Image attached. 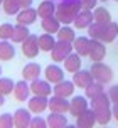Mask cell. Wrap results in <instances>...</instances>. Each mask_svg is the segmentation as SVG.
<instances>
[{"instance_id":"obj_1","label":"cell","mask_w":118,"mask_h":128,"mask_svg":"<svg viewBox=\"0 0 118 128\" xmlns=\"http://www.w3.org/2000/svg\"><path fill=\"white\" fill-rule=\"evenodd\" d=\"M83 10V5L79 0H61L59 4H56V17L62 26H71L76 15Z\"/></svg>"},{"instance_id":"obj_2","label":"cell","mask_w":118,"mask_h":128,"mask_svg":"<svg viewBox=\"0 0 118 128\" xmlns=\"http://www.w3.org/2000/svg\"><path fill=\"white\" fill-rule=\"evenodd\" d=\"M91 74L93 78H94V81H98V83L101 84H106V83H110L113 79V71L112 68L108 66V64H105L103 61H100V62H93L91 66Z\"/></svg>"},{"instance_id":"obj_3","label":"cell","mask_w":118,"mask_h":128,"mask_svg":"<svg viewBox=\"0 0 118 128\" xmlns=\"http://www.w3.org/2000/svg\"><path fill=\"white\" fill-rule=\"evenodd\" d=\"M74 51L71 42H64V40H56L52 51H51V58L54 62H64V59Z\"/></svg>"},{"instance_id":"obj_4","label":"cell","mask_w":118,"mask_h":128,"mask_svg":"<svg viewBox=\"0 0 118 128\" xmlns=\"http://www.w3.org/2000/svg\"><path fill=\"white\" fill-rule=\"evenodd\" d=\"M39 51H40L39 37L34 36V34H30V36L22 42V54H24L26 58H29V59H34V58H37Z\"/></svg>"},{"instance_id":"obj_5","label":"cell","mask_w":118,"mask_h":128,"mask_svg":"<svg viewBox=\"0 0 118 128\" xmlns=\"http://www.w3.org/2000/svg\"><path fill=\"white\" fill-rule=\"evenodd\" d=\"M27 108L30 110L32 113L39 115L42 111H46L49 108V96H39V94H34L32 98L27 100Z\"/></svg>"},{"instance_id":"obj_6","label":"cell","mask_w":118,"mask_h":128,"mask_svg":"<svg viewBox=\"0 0 118 128\" xmlns=\"http://www.w3.org/2000/svg\"><path fill=\"white\" fill-rule=\"evenodd\" d=\"M88 108H90V101H88L86 96H72L71 100H69V113H71L74 118L79 116Z\"/></svg>"},{"instance_id":"obj_7","label":"cell","mask_w":118,"mask_h":128,"mask_svg":"<svg viewBox=\"0 0 118 128\" xmlns=\"http://www.w3.org/2000/svg\"><path fill=\"white\" fill-rule=\"evenodd\" d=\"M30 120H32V111L29 108H19L14 113V123L15 128H29L30 126Z\"/></svg>"},{"instance_id":"obj_8","label":"cell","mask_w":118,"mask_h":128,"mask_svg":"<svg viewBox=\"0 0 118 128\" xmlns=\"http://www.w3.org/2000/svg\"><path fill=\"white\" fill-rule=\"evenodd\" d=\"M105 56H106V46H105V42L91 39V49H90L88 58L91 59L93 62H100V61L105 59Z\"/></svg>"},{"instance_id":"obj_9","label":"cell","mask_w":118,"mask_h":128,"mask_svg":"<svg viewBox=\"0 0 118 128\" xmlns=\"http://www.w3.org/2000/svg\"><path fill=\"white\" fill-rule=\"evenodd\" d=\"M30 91H32V94H39V96H51L52 93V88H51V83L47 81V79H34L30 81Z\"/></svg>"},{"instance_id":"obj_10","label":"cell","mask_w":118,"mask_h":128,"mask_svg":"<svg viewBox=\"0 0 118 128\" xmlns=\"http://www.w3.org/2000/svg\"><path fill=\"white\" fill-rule=\"evenodd\" d=\"M49 110L54 113H66L69 111V100L58 94L49 96Z\"/></svg>"},{"instance_id":"obj_11","label":"cell","mask_w":118,"mask_h":128,"mask_svg":"<svg viewBox=\"0 0 118 128\" xmlns=\"http://www.w3.org/2000/svg\"><path fill=\"white\" fill-rule=\"evenodd\" d=\"M37 8H32V7H26V8H22L17 15H15V19H17V24H22V26H30L34 24L36 20H37Z\"/></svg>"},{"instance_id":"obj_12","label":"cell","mask_w":118,"mask_h":128,"mask_svg":"<svg viewBox=\"0 0 118 128\" xmlns=\"http://www.w3.org/2000/svg\"><path fill=\"white\" fill-rule=\"evenodd\" d=\"M94 125H96V116H94L93 108H88L79 116H76V126L78 128H93Z\"/></svg>"},{"instance_id":"obj_13","label":"cell","mask_w":118,"mask_h":128,"mask_svg":"<svg viewBox=\"0 0 118 128\" xmlns=\"http://www.w3.org/2000/svg\"><path fill=\"white\" fill-rule=\"evenodd\" d=\"M44 76L51 84H58L64 79V71L59 68L58 64H49L46 69H44Z\"/></svg>"},{"instance_id":"obj_14","label":"cell","mask_w":118,"mask_h":128,"mask_svg":"<svg viewBox=\"0 0 118 128\" xmlns=\"http://www.w3.org/2000/svg\"><path fill=\"white\" fill-rule=\"evenodd\" d=\"M74 88H76V84L72 83V81H68V79H62L61 83L54 84L52 88V93L58 96H62V98H71L74 94Z\"/></svg>"},{"instance_id":"obj_15","label":"cell","mask_w":118,"mask_h":128,"mask_svg":"<svg viewBox=\"0 0 118 128\" xmlns=\"http://www.w3.org/2000/svg\"><path fill=\"white\" fill-rule=\"evenodd\" d=\"M93 22H94V17H93V10H81V12L76 15V19L72 22V26L76 27V29H88V27L91 26Z\"/></svg>"},{"instance_id":"obj_16","label":"cell","mask_w":118,"mask_h":128,"mask_svg":"<svg viewBox=\"0 0 118 128\" xmlns=\"http://www.w3.org/2000/svg\"><path fill=\"white\" fill-rule=\"evenodd\" d=\"M94 81L91 71H86V69H79L76 72H72V83L76 84L78 88H86Z\"/></svg>"},{"instance_id":"obj_17","label":"cell","mask_w":118,"mask_h":128,"mask_svg":"<svg viewBox=\"0 0 118 128\" xmlns=\"http://www.w3.org/2000/svg\"><path fill=\"white\" fill-rule=\"evenodd\" d=\"M30 83L26 81V79H22L19 83H15V88H14V96H15V100L17 101H27L29 98H30Z\"/></svg>"},{"instance_id":"obj_18","label":"cell","mask_w":118,"mask_h":128,"mask_svg":"<svg viewBox=\"0 0 118 128\" xmlns=\"http://www.w3.org/2000/svg\"><path fill=\"white\" fill-rule=\"evenodd\" d=\"M40 72H42V69H40V66L37 62H29L22 69V79L30 83V81H34V79H37L40 76Z\"/></svg>"},{"instance_id":"obj_19","label":"cell","mask_w":118,"mask_h":128,"mask_svg":"<svg viewBox=\"0 0 118 128\" xmlns=\"http://www.w3.org/2000/svg\"><path fill=\"white\" fill-rule=\"evenodd\" d=\"M72 49H74V52H78L81 58L88 56L90 49H91V39L90 37H76L74 42H72Z\"/></svg>"},{"instance_id":"obj_20","label":"cell","mask_w":118,"mask_h":128,"mask_svg":"<svg viewBox=\"0 0 118 128\" xmlns=\"http://www.w3.org/2000/svg\"><path fill=\"white\" fill-rule=\"evenodd\" d=\"M46 120H47V126L49 128H64L68 125L66 113H54V111H51Z\"/></svg>"},{"instance_id":"obj_21","label":"cell","mask_w":118,"mask_h":128,"mask_svg":"<svg viewBox=\"0 0 118 128\" xmlns=\"http://www.w3.org/2000/svg\"><path fill=\"white\" fill-rule=\"evenodd\" d=\"M56 14V4L52 0H42L39 5H37V15L40 19H46V17H52Z\"/></svg>"},{"instance_id":"obj_22","label":"cell","mask_w":118,"mask_h":128,"mask_svg":"<svg viewBox=\"0 0 118 128\" xmlns=\"http://www.w3.org/2000/svg\"><path fill=\"white\" fill-rule=\"evenodd\" d=\"M64 69L68 72H76V71L81 69V56H79L78 52L72 51L68 58L64 59Z\"/></svg>"},{"instance_id":"obj_23","label":"cell","mask_w":118,"mask_h":128,"mask_svg":"<svg viewBox=\"0 0 118 128\" xmlns=\"http://www.w3.org/2000/svg\"><path fill=\"white\" fill-rule=\"evenodd\" d=\"M61 26H62V24L58 20L56 15H52V17H46V19H42V22H40L42 30L49 32V34H58V30L61 29Z\"/></svg>"},{"instance_id":"obj_24","label":"cell","mask_w":118,"mask_h":128,"mask_svg":"<svg viewBox=\"0 0 118 128\" xmlns=\"http://www.w3.org/2000/svg\"><path fill=\"white\" fill-rule=\"evenodd\" d=\"M15 58V47L10 40H0V61H10Z\"/></svg>"},{"instance_id":"obj_25","label":"cell","mask_w":118,"mask_h":128,"mask_svg":"<svg viewBox=\"0 0 118 128\" xmlns=\"http://www.w3.org/2000/svg\"><path fill=\"white\" fill-rule=\"evenodd\" d=\"M56 40H58V39L54 37V34H49V32L40 34V36H39V47H40V51L51 52V51H52V47H54V44H56Z\"/></svg>"},{"instance_id":"obj_26","label":"cell","mask_w":118,"mask_h":128,"mask_svg":"<svg viewBox=\"0 0 118 128\" xmlns=\"http://www.w3.org/2000/svg\"><path fill=\"white\" fill-rule=\"evenodd\" d=\"M93 17H94V22H98V24H110L112 22V14L108 8L105 7H94L93 8Z\"/></svg>"},{"instance_id":"obj_27","label":"cell","mask_w":118,"mask_h":128,"mask_svg":"<svg viewBox=\"0 0 118 128\" xmlns=\"http://www.w3.org/2000/svg\"><path fill=\"white\" fill-rule=\"evenodd\" d=\"M30 36V32L27 29V26H22V24H17L14 26V34H12V42H17V44H22L27 37Z\"/></svg>"},{"instance_id":"obj_28","label":"cell","mask_w":118,"mask_h":128,"mask_svg":"<svg viewBox=\"0 0 118 128\" xmlns=\"http://www.w3.org/2000/svg\"><path fill=\"white\" fill-rule=\"evenodd\" d=\"M56 39L58 40H64V42H74L76 39V34H74V29L71 26H61V29L56 34Z\"/></svg>"},{"instance_id":"obj_29","label":"cell","mask_w":118,"mask_h":128,"mask_svg":"<svg viewBox=\"0 0 118 128\" xmlns=\"http://www.w3.org/2000/svg\"><path fill=\"white\" fill-rule=\"evenodd\" d=\"M118 37V24L116 22H110V24H106V29H105V34H103V39H101V42H105V44H110L113 42L115 39Z\"/></svg>"},{"instance_id":"obj_30","label":"cell","mask_w":118,"mask_h":128,"mask_svg":"<svg viewBox=\"0 0 118 128\" xmlns=\"http://www.w3.org/2000/svg\"><path fill=\"white\" fill-rule=\"evenodd\" d=\"M105 29H106V24H98V22H93L91 26L88 27V36L90 39H94V40H101L103 39V34H105Z\"/></svg>"},{"instance_id":"obj_31","label":"cell","mask_w":118,"mask_h":128,"mask_svg":"<svg viewBox=\"0 0 118 128\" xmlns=\"http://www.w3.org/2000/svg\"><path fill=\"white\" fill-rule=\"evenodd\" d=\"M94 116H96V125H108V123H110V120L113 118L112 106H110V108L94 110Z\"/></svg>"},{"instance_id":"obj_32","label":"cell","mask_w":118,"mask_h":128,"mask_svg":"<svg viewBox=\"0 0 118 128\" xmlns=\"http://www.w3.org/2000/svg\"><path fill=\"white\" fill-rule=\"evenodd\" d=\"M86 91V98H90V100H94V98H98L100 94H103L105 93V86L98 81H93L90 86H86L84 88Z\"/></svg>"},{"instance_id":"obj_33","label":"cell","mask_w":118,"mask_h":128,"mask_svg":"<svg viewBox=\"0 0 118 128\" xmlns=\"http://www.w3.org/2000/svg\"><path fill=\"white\" fill-rule=\"evenodd\" d=\"M93 110H100V108H110L112 106V101H110V96L108 93H103V94H100L98 98H94L91 100V104H90Z\"/></svg>"},{"instance_id":"obj_34","label":"cell","mask_w":118,"mask_h":128,"mask_svg":"<svg viewBox=\"0 0 118 128\" xmlns=\"http://www.w3.org/2000/svg\"><path fill=\"white\" fill-rule=\"evenodd\" d=\"M2 7H4V12H5L7 15H17V14L22 10L19 0H4Z\"/></svg>"},{"instance_id":"obj_35","label":"cell","mask_w":118,"mask_h":128,"mask_svg":"<svg viewBox=\"0 0 118 128\" xmlns=\"http://www.w3.org/2000/svg\"><path fill=\"white\" fill-rule=\"evenodd\" d=\"M14 88H15V83L10 78H0V94H10V93H14Z\"/></svg>"},{"instance_id":"obj_36","label":"cell","mask_w":118,"mask_h":128,"mask_svg":"<svg viewBox=\"0 0 118 128\" xmlns=\"http://www.w3.org/2000/svg\"><path fill=\"white\" fill-rule=\"evenodd\" d=\"M12 34H14V26L12 24H2L0 26V40H10L12 39Z\"/></svg>"},{"instance_id":"obj_37","label":"cell","mask_w":118,"mask_h":128,"mask_svg":"<svg viewBox=\"0 0 118 128\" xmlns=\"http://www.w3.org/2000/svg\"><path fill=\"white\" fill-rule=\"evenodd\" d=\"M0 128H15L14 115H10V113H2L0 115Z\"/></svg>"},{"instance_id":"obj_38","label":"cell","mask_w":118,"mask_h":128,"mask_svg":"<svg viewBox=\"0 0 118 128\" xmlns=\"http://www.w3.org/2000/svg\"><path fill=\"white\" fill-rule=\"evenodd\" d=\"M29 128H49V126H47V120H46V118L36 115V116H32V120H30V126H29Z\"/></svg>"},{"instance_id":"obj_39","label":"cell","mask_w":118,"mask_h":128,"mask_svg":"<svg viewBox=\"0 0 118 128\" xmlns=\"http://www.w3.org/2000/svg\"><path fill=\"white\" fill-rule=\"evenodd\" d=\"M108 96H110V101L112 104H118V86H112L110 90H108Z\"/></svg>"},{"instance_id":"obj_40","label":"cell","mask_w":118,"mask_h":128,"mask_svg":"<svg viewBox=\"0 0 118 128\" xmlns=\"http://www.w3.org/2000/svg\"><path fill=\"white\" fill-rule=\"evenodd\" d=\"M81 2V5L84 10H93L94 7H98V2L100 0H79Z\"/></svg>"},{"instance_id":"obj_41","label":"cell","mask_w":118,"mask_h":128,"mask_svg":"<svg viewBox=\"0 0 118 128\" xmlns=\"http://www.w3.org/2000/svg\"><path fill=\"white\" fill-rule=\"evenodd\" d=\"M32 2H34V0H19V4H20V7H22V8L30 7V5H32Z\"/></svg>"},{"instance_id":"obj_42","label":"cell","mask_w":118,"mask_h":128,"mask_svg":"<svg viewBox=\"0 0 118 128\" xmlns=\"http://www.w3.org/2000/svg\"><path fill=\"white\" fill-rule=\"evenodd\" d=\"M112 113H113V118L118 122V104H112Z\"/></svg>"},{"instance_id":"obj_43","label":"cell","mask_w":118,"mask_h":128,"mask_svg":"<svg viewBox=\"0 0 118 128\" xmlns=\"http://www.w3.org/2000/svg\"><path fill=\"white\" fill-rule=\"evenodd\" d=\"M4 103H5V98H4V94H0V106H2Z\"/></svg>"},{"instance_id":"obj_44","label":"cell","mask_w":118,"mask_h":128,"mask_svg":"<svg viewBox=\"0 0 118 128\" xmlns=\"http://www.w3.org/2000/svg\"><path fill=\"white\" fill-rule=\"evenodd\" d=\"M64 128H78V126H76V125H66Z\"/></svg>"},{"instance_id":"obj_45","label":"cell","mask_w":118,"mask_h":128,"mask_svg":"<svg viewBox=\"0 0 118 128\" xmlns=\"http://www.w3.org/2000/svg\"><path fill=\"white\" fill-rule=\"evenodd\" d=\"M0 78H2V66H0Z\"/></svg>"},{"instance_id":"obj_46","label":"cell","mask_w":118,"mask_h":128,"mask_svg":"<svg viewBox=\"0 0 118 128\" xmlns=\"http://www.w3.org/2000/svg\"><path fill=\"white\" fill-rule=\"evenodd\" d=\"M2 4H4V0H0V5H2Z\"/></svg>"},{"instance_id":"obj_47","label":"cell","mask_w":118,"mask_h":128,"mask_svg":"<svg viewBox=\"0 0 118 128\" xmlns=\"http://www.w3.org/2000/svg\"><path fill=\"white\" fill-rule=\"evenodd\" d=\"M100 2H106V0H100Z\"/></svg>"},{"instance_id":"obj_48","label":"cell","mask_w":118,"mask_h":128,"mask_svg":"<svg viewBox=\"0 0 118 128\" xmlns=\"http://www.w3.org/2000/svg\"><path fill=\"white\" fill-rule=\"evenodd\" d=\"M103 128H110V126H103Z\"/></svg>"},{"instance_id":"obj_49","label":"cell","mask_w":118,"mask_h":128,"mask_svg":"<svg viewBox=\"0 0 118 128\" xmlns=\"http://www.w3.org/2000/svg\"><path fill=\"white\" fill-rule=\"evenodd\" d=\"M115 2H118V0H115Z\"/></svg>"},{"instance_id":"obj_50","label":"cell","mask_w":118,"mask_h":128,"mask_svg":"<svg viewBox=\"0 0 118 128\" xmlns=\"http://www.w3.org/2000/svg\"><path fill=\"white\" fill-rule=\"evenodd\" d=\"M59 2H61V0H59Z\"/></svg>"},{"instance_id":"obj_51","label":"cell","mask_w":118,"mask_h":128,"mask_svg":"<svg viewBox=\"0 0 118 128\" xmlns=\"http://www.w3.org/2000/svg\"><path fill=\"white\" fill-rule=\"evenodd\" d=\"M116 46H118V44H116Z\"/></svg>"}]
</instances>
